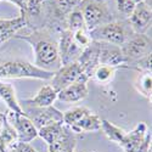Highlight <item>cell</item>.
Segmentation results:
<instances>
[{
  "label": "cell",
  "instance_id": "cell-6",
  "mask_svg": "<svg viewBox=\"0 0 152 152\" xmlns=\"http://www.w3.org/2000/svg\"><path fill=\"white\" fill-rule=\"evenodd\" d=\"M121 50L126 60V65L133 63L151 54V39L145 34H134L121 46Z\"/></svg>",
  "mask_w": 152,
  "mask_h": 152
},
{
  "label": "cell",
  "instance_id": "cell-24",
  "mask_svg": "<svg viewBox=\"0 0 152 152\" xmlns=\"http://www.w3.org/2000/svg\"><path fill=\"white\" fill-rule=\"evenodd\" d=\"M9 1L16 4L21 9L22 15H24L26 12L37 14L39 11V0H9Z\"/></svg>",
  "mask_w": 152,
  "mask_h": 152
},
{
  "label": "cell",
  "instance_id": "cell-28",
  "mask_svg": "<svg viewBox=\"0 0 152 152\" xmlns=\"http://www.w3.org/2000/svg\"><path fill=\"white\" fill-rule=\"evenodd\" d=\"M134 1H135V3L137 4V3H140V1H142V0H134Z\"/></svg>",
  "mask_w": 152,
  "mask_h": 152
},
{
  "label": "cell",
  "instance_id": "cell-16",
  "mask_svg": "<svg viewBox=\"0 0 152 152\" xmlns=\"http://www.w3.org/2000/svg\"><path fill=\"white\" fill-rule=\"evenodd\" d=\"M74 133H89L101 130V119L90 111L77 124L71 128Z\"/></svg>",
  "mask_w": 152,
  "mask_h": 152
},
{
  "label": "cell",
  "instance_id": "cell-22",
  "mask_svg": "<svg viewBox=\"0 0 152 152\" xmlns=\"http://www.w3.org/2000/svg\"><path fill=\"white\" fill-rule=\"evenodd\" d=\"M115 67H110V66H104V65H99L94 72V77L99 83H108L112 80L113 75H115Z\"/></svg>",
  "mask_w": 152,
  "mask_h": 152
},
{
  "label": "cell",
  "instance_id": "cell-14",
  "mask_svg": "<svg viewBox=\"0 0 152 152\" xmlns=\"http://www.w3.org/2000/svg\"><path fill=\"white\" fill-rule=\"evenodd\" d=\"M57 99V91L51 85H44L32 99L24 100V104L28 107H49L53 106Z\"/></svg>",
  "mask_w": 152,
  "mask_h": 152
},
{
  "label": "cell",
  "instance_id": "cell-15",
  "mask_svg": "<svg viewBox=\"0 0 152 152\" xmlns=\"http://www.w3.org/2000/svg\"><path fill=\"white\" fill-rule=\"evenodd\" d=\"M27 20L24 15L14 20H0V44L6 42L9 38H11L18 29L26 26Z\"/></svg>",
  "mask_w": 152,
  "mask_h": 152
},
{
  "label": "cell",
  "instance_id": "cell-1",
  "mask_svg": "<svg viewBox=\"0 0 152 152\" xmlns=\"http://www.w3.org/2000/svg\"><path fill=\"white\" fill-rule=\"evenodd\" d=\"M32 37L33 40L31 39H24V40L29 42L34 49V54H35L34 66L44 71L56 72L62 66L57 45L53 40H50L49 38H44V37L35 38L34 35Z\"/></svg>",
  "mask_w": 152,
  "mask_h": 152
},
{
  "label": "cell",
  "instance_id": "cell-17",
  "mask_svg": "<svg viewBox=\"0 0 152 152\" xmlns=\"http://www.w3.org/2000/svg\"><path fill=\"white\" fill-rule=\"evenodd\" d=\"M0 97L5 101L9 110L14 111L16 113H20V115H24V111L22 110L21 105L18 104V101L16 99L15 89L12 88V85L0 82Z\"/></svg>",
  "mask_w": 152,
  "mask_h": 152
},
{
  "label": "cell",
  "instance_id": "cell-29",
  "mask_svg": "<svg viewBox=\"0 0 152 152\" xmlns=\"http://www.w3.org/2000/svg\"><path fill=\"white\" fill-rule=\"evenodd\" d=\"M0 1H1V0H0Z\"/></svg>",
  "mask_w": 152,
  "mask_h": 152
},
{
  "label": "cell",
  "instance_id": "cell-2",
  "mask_svg": "<svg viewBox=\"0 0 152 152\" xmlns=\"http://www.w3.org/2000/svg\"><path fill=\"white\" fill-rule=\"evenodd\" d=\"M135 33L130 28L128 21H111L89 32L91 40L117 46H122Z\"/></svg>",
  "mask_w": 152,
  "mask_h": 152
},
{
  "label": "cell",
  "instance_id": "cell-26",
  "mask_svg": "<svg viewBox=\"0 0 152 152\" xmlns=\"http://www.w3.org/2000/svg\"><path fill=\"white\" fill-rule=\"evenodd\" d=\"M9 152H37L29 144L26 142H16L10 148Z\"/></svg>",
  "mask_w": 152,
  "mask_h": 152
},
{
  "label": "cell",
  "instance_id": "cell-7",
  "mask_svg": "<svg viewBox=\"0 0 152 152\" xmlns=\"http://www.w3.org/2000/svg\"><path fill=\"white\" fill-rule=\"evenodd\" d=\"M82 74V68L77 61L68 62L66 65H62L56 72H54V75L51 78V86L58 93L74 83Z\"/></svg>",
  "mask_w": 152,
  "mask_h": 152
},
{
  "label": "cell",
  "instance_id": "cell-19",
  "mask_svg": "<svg viewBox=\"0 0 152 152\" xmlns=\"http://www.w3.org/2000/svg\"><path fill=\"white\" fill-rule=\"evenodd\" d=\"M89 112L90 110L86 107H73L63 113V124L72 128Z\"/></svg>",
  "mask_w": 152,
  "mask_h": 152
},
{
  "label": "cell",
  "instance_id": "cell-5",
  "mask_svg": "<svg viewBox=\"0 0 152 152\" xmlns=\"http://www.w3.org/2000/svg\"><path fill=\"white\" fill-rule=\"evenodd\" d=\"M5 116L7 123L15 130L18 142L29 144V141L38 136V129L26 115H20V113L9 110Z\"/></svg>",
  "mask_w": 152,
  "mask_h": 152
},
{
  "label": "cell",
  "instance_id": "cell-12",
  "mask_svg": "<svg viewBox=\"0 0 152 152\" xmlns=\"http://www.w3.org/2000/svg\"><path fill=\"white\" fill-rule=\"evenodd\" d=\"M99 65L110 66V67H115V68L126 65V60L122 53L121 46L107 44V43H100Z\"/></svg>",
  "mask_w": 152,
  "mask_h": 152
},
{
  "label": "cell",
  "instance_id": "cell-21",
  "mask_svg": "<svg viewBox=\"0 0 152 152\" xmlns=\"http://www.w3.org/2000/svg\"><path fill=\"white\" fill-rule=\"evenodd\" d=\"M101 129L104 130L105 135L112 141H116L118 144H121V141L123 140V137L125 135V132L122 130L118 126L113 125L112 123H110L108 121H101Z\"/></svg>",
  "mask_w": 152,
  "mask_h": 152
},
{
  "label": "cell",
  "instance_id": "cell-18",
  "mask_svg": "<svg viewBox=\"0 0 152 152\" xmlns=\"http://www.w3.org/2000/svg\"><path fill=\"white\" fill-rule=\"evenodd\" d=\"M63 126H65L63 123H53V124L45 125L43 128L38 129V135H39L43 140H45L48 145H50L60 136V134L63 130Z\"/></svg>",
  "mask_w": 152,
  "mask_h": 152
},
{
  "label": "cell",
  "instance_id": "cell-4",
  "mask_svg": "<svg viewBox=\"0 0 152 152\" xmlns=\"http://www.w3.org/2000/svg\"><path fill=\"white\" fill-rule=\"evenodd\" d=\"M79 10L88 32L97 28L101 24L111 22L110 11L104 0H80Z\"/></svg>",
  "mask_w": 152,
  "mask_h": 152
},
{
  "label": "cell",
  "instance_id": "cell-3",
  "mask_svg": "<svg viewBox=\"0 0 152 152\" xmlns=\"http://www.w3.org/2000/svg\"><path fill=\"white\" fill-rule=\"evenodd\" d=\"M54 75V72L38 68L26 61H9L0 65V78L20 79V78H34L49 80Z\"/></svg>",
  "mask_w": 152,
  "mask_h": 152
},
{
  "label": "cell",
  "instance_id": "cell-23",
  "mask_svg": "<svg viewBox=\"0 0 152 152\" xmlns=\"http://www.w3.org/2000/svg\"><path fill=\"white\" fill-rule=\"evenodd\" d=\"M83 28H85V23H84L79 7H77L73 11H71V14L68 16V29L71 32H74V31L83 29Z\"/></svg>",
  "mask_w": 152,
  "mask_h": 152
},
{
  "label": "cell",
  "instance_id": "cell-13",
  "mask_svg": "<svg viewBox=\"0 0 152 152\" xmlns=\"http://www.w3.org/2000/svg\"><path fill=\"white\" fill-rule=\"evenodd\" d=\"M75 145H77L75 133L69 126L65 125L60 136L49 145V152H74Z\"/></svg>",
  "mask_w": 152,
  "mask_h": 152
},
{
  "label": "cell",
  "instance_id": "cell-8",
  "mask_svg": "<svg viewBox=\"0 0 152 152\" xmlns=\"http://www.w3.org/2000/svg\"><path fill=\"white\" fill-rule=\"evenodd\" d=\"M24 115L33 122L37 129H40L43 126L53 123H63V113L56 110L54 106L28 107Z\"/></svg>",
  "mask_w": 152,
  "mask_h": 152
},
{
  "label": "cell",
  "instance_id": "cell-25",
  "mask_svg": "<svg viewBox=\"0 0 152 152\" xmlns=\"http://www.w3.org/2000/svg\"><path fill=\"white\" fill-rule=\"evenodd\" d=\"M115 3L118 12L122 14L124 17H129L136 5L134 0H115Z\"/></svg>",
  "mask_w": 152,
  "mask_h": 152
},
{
  "label": "cell",
  "instance_id": "cell-27",
  "mask_svg": "<svg viewBox=\"0 0 152 152\" xmlns=\"http://www.w3.org/2000/svg\"><path fill=\"white\" fill-rule=\"evenodd\" d=\"M7 125V121H6V116L4 115V113H0V134H1V132L4 130V128Z\"/></svg>",
  "mask_w": 152,
  "mask_h": 152
},
{
  "label": "cell",
  "instance_id": "cell-20",
  "mask_svg": "<svg viewBox=\"0 0 152 152\" xmlns=\"http://www.w3.org/2000/svg\"><path fill=\"white\" fill-rule=\"evenodd\" d=\"M152 75L150 71L141 72L137 75V78L135 80V88L136 90L145 95L146 97H151V90H152Z\"/></svg>",
  "mask_w": 152,
  "mask_h": 152
},
{
  "label": "cell",
  "instance_id": "cell-11",
  "mask_svg": "<svg viewBox=\"0 0 152 152\" xmlns=\"http://www.w3.org/2000/svg\"><path fill=\"white\" fill-rule=\"evenodd\" d=\"M99 49H100V43L91 40V43L85 49H83L79 57L75 60L79 63L83 74H85L88 78L91 77L96 67L99 66Z\"/></svg>",
  "mask_w": 152,
  "mask_h": 152
},
{
  "label": "cell",
  "instance_id": "cell-9",
  "mask_svg": "<svg viewBox=\"0 0 152 152\" xmlns=\"http://www.w3.org/2000/svg\"><path fill=\"white\" fill-rule=\"evenodd\" d=\"M152 11L151 6L146 1L137 3L128 17V23L135 34H145V32L151 27Z\"/></svg>",
  "mask_w": 152,
  "mask_h": 152
},
{
  "label": "cell",
  "instance_id": "cell-10",
  "mask_svg": "<svg viewBox=\"0 0 152 152\" xmlns=\"http://www.w3.org/2000/svg\"><path fill=\"white\" fill-rule=\"evenodd\" d=\"M88 79L89 78L85 74H82L74 83H72L67 88L58 91L57 99L60 101H63V102H79V101L84 100L88 96V94H89L88 85H86Z\"/></svg>",
  "mask_w": 152,
  "mask_h": 152
}]
</instances>
